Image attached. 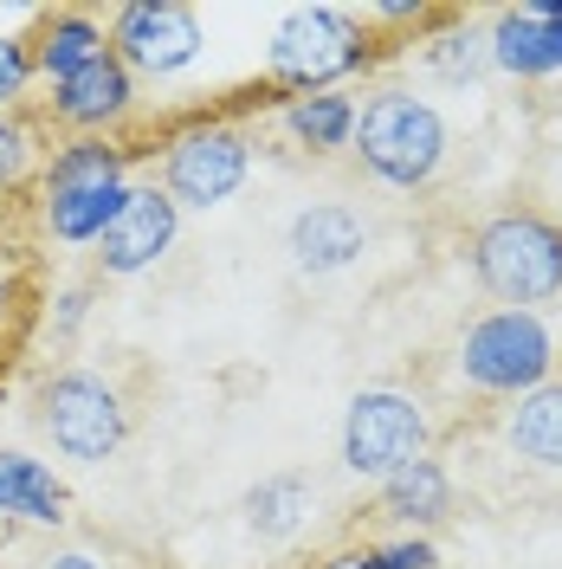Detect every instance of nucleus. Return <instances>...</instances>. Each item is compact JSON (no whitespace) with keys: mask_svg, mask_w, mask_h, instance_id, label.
<instances>
[{"mask_svg":"<svg viewBox=\"0 0 562 569\" xmlns=\"http://www.w3.org/2000/svg\"><path fill=\"white\" fill-rule=\"evenodd\" d=\"M284 252H291V266L304 279H337V272H350L355 259L369 252V220L350 201H311V208L291 213Z\"/></svg>","mask_w":562,"mask_h":569,"instance_id":"obj_12","label":"nucleus"},{"mask_svg":"<svg viewBox=\"0 0 562 569\" xmlns=\"http://www.w3.org/2000/svg\"><path fill=\"white\" fill-rule=\"evenodd\" d=\"M252 176V137L227 117H188L162 137V156H155V181L175 208L213 213L227 208Z\"/></svg>","mask_w":562,"mask_h":569,"instance_id":"obj_7","label":"nucleus"},{"mask_svg":"<svg viewBox=\"0 0 562 569\" xmlns=\"http://www.w3.org/2000/svg\"><path fill=\"white\" fill-rule=\"evenodd\" d=\"M20 318H27V272H20V252L0 247V343L13 337Z\"/></svg>","mask_w":562,"mask_h":569,"instance_id":"obj_23","label":"nucleus"},{"mask_svg":"<svg viewBox=\"0 0 562 569\" xmlns=\"http://www.w3.org/2000/svg\"><path fill=\"white\" fill-rule=\"evenodd\" d=\"M426 447H433V421H426V401L414 389L375 382V389L350 395L343 433H337V453H343V472H350V479L382 486L388 472H401L408 460H421Z\"/></svg>","mask_w":562,"mask_h":569,"instance_id":"obj_8","label":"nucleus"},{"mask_svg":"<svg viewBox=\"0 0 562 569\" xmlns=\"http://www.w3.org/2000/svg\"><path fill=\"white\" fill-rule=\"evenodd\" d=\"M504 447L536 472H562V382H543L511 401L504 415Z\"/></svg>","mask_w":562,"mask_h":569,"instance_id":"obj_17","label":"nucleus"},{"mask_svg":"<svg viewBox=\"0 0 562 569\" xmlns=\"http://www.w3.org/2000/svg\"><path fill=\"white\" fill-rule=\"evenodd\" d=\"M317 569H382V563H375V543H343V550H330Z\"/></svg>","mask_w":562,"mask_h":569,"instance_id":"obj_27","label":"nucleus"},{"mask_svg":"<svg viewBox=\"0 0 562 569\" xmlns=\"http://www.w3.org/2000/svg\"><path fill=\"white\" fill-rule=\"evenodd\" d=\"M33 46L27 33H0V110H13L27 98V84H33Z\"/></svg>","mask_w":562,"mask_h":569,"instance_id":"obj_21","label":"nucleus"},{"mask_svg":"<svg viewBox=\"0 0 562 569\" xmlns=\"http://www.w3.org/2000/svg\"><path fill=\"white\" fill-rule=\"evenodd\" d=\"M27 162H33V142H27V130L0 110V188H13V181L27 176Z\"/></svg>","mask_w":562,"mask_h":569,"instance_id":"obj_26","label":"nucleus"},{"mask_svg":"<svg viewBox=\"0 0 562 569\" xmlns=\"http://www.w3.org/2000/svg\"><path fill=\"white\" fill-rule=\"evenodd\" d=\"M39 569H110V563L104 557H91V550H52Z\"/></svg>","mask_w":562,"mask_h":569,"instance_id":"obj_29","label":"nucleus"},{"mask_svg":"<svg viewBox=\"0 0 562 569\" xmlns=\"http://www.w3.org/2000/svg\"><path fill=\"white\" fill-rule=\"evenodd\" d=\"M375 563L382 569H440V550H433V537H388L375 543Z\"/></svg>","mask_w":562,"mask_h":569,"instance_id":"obj_24","label":"nucleus"},{"mask_svg":"<svg viewBox=\"0 0 562 569\" xmlns=\"http://www.w3.org/2000/svg\"><path fill=\"white\" fill-rule=\"evenodd\" d=\"M110 52L130 66V78H181L201 66L208 33L201 13L181 0H123L110 13Z\"/></svg>","mask_w":562,"mask_h":569,"instance_id":"obj_9","label":"nucleus"},{"mask_svg":"<svg viewBox=\"0 0 562 569\" xmlns=\"http://www.w3.org/2000/svg\"><path fill=\"white\" fill-rule=\"evenodd\" d=\"M181 240V208L162 194V181H137L123 213L110 220V233L98 240V279H142L155 272Z\"/></svg>","mask_w":562,"mask_h":569,"instance_id":"obj_10","label":"nucleus"},{"mask_svg":"<svg viewBox=\"0 0 562 569\" xmlns=\"http://www.w3.org/2000/svg\"><path fill=\"white\" fill-rule=\"evenodd\" d=\"M27 46H33V71L46 84H59L71 71H84L91 59H104L110 27L98 13H84V7H46L33 20V33H27Z\"/></svg>","mask_w":562,"mask_h":569,"instance_id":"obj_15","label":"nucleus"},{"mask_svg":"<svg viewBox=\"0 0 562 569\" xmlns=\"http://www.w3.org/2000/svg\"><path fill=\"white\" fill-rule=\"evenodd\" d=\"M130 149L110 137H71L39 169V220L59 247H98L130 201Z\"/></svg>","mask_w":562,"mask_h":569,"instance_id":"obj_2","label":"nucleus"},{"mask_svg":"<svg viewBox=\"0 0 562 569\" xmlns=\"http://www.w3.org/2000/svg\"><path fill=\"white\" fill-rule=\"evenodd\" d=\"M0 518L59 531V525H71V486L46 460L20 453V447H0Z\"/></svg>","mask_w":562,"mask_h":569,"instance_id":"obj_14","label":"nucleus"},{"mask_svg":"<svg viewBox=\"0 0 562 569\" xmlns=\"http://www.w3.org/2000/svg\"><path fill=\"white\" fill-rule=\"evenodd\" d=\"M355 110H362L355 91H311V98H284L279 123L304 156H337L355 137Z\"/></svg>","mask_w":562,"mask_h":569,"instance_id":"obj_18","label":"nucleus"},{"mask_svg":"<svg viewBox=\"0 0 562 569\" xmlns=\"http://www.w3.org/2000/svg\"><path fill=\"white\" fill-rule=\"evenodd\" d=\"M350 149H355V162H362V176H375L382 188H401V194H421L446 169L453 130H446L440 104L414 98L408 84H382L355 110Z\"/></svg>","mask_w":562,"mask_h":569,"instance_id":"obj_4","label":"nucleus"},{"mask_svg":"<svg viewBox=\"0 0 562 569\" xmlns=\"http://www.w3.org/2000/svg\"><path fill=\"white\" fill-rule=\"evenodd\" d=\"M465 266L498 311H536L562 298V220L536 208H498L472 227Z\"/></svg>","mask_w":562,"mask_h":569,"instance_id":"obj_1","label":"nucleus"},{"mask_svg":"<svg viewBox=\"0 0 562 569\" xmlns=\"http://www.w3.org/2000/svg\"><path fill=\"white\" fill-rule=\"evenodd\" d=\"M311 505H317V486L304 472H272V479H259L247 492V531L259 543H291V537L311 525Z\"/></svg>","mask_w":562,"mask_h":569,"instance_id":"obj_19","label":"nucleus"},{"mask_svg":"<svg viewBox=\"0 0 562 569\" xmlns=\"http://www.w3.org/2000/svg\"><path fill=\"white\" fill-rule=\"evenodd\" d=\"M375 511L388 525H401L408 537H433L453 518V472L433 453H421V460H408L401 472H388L375 486Z\"/></svg>","mask_w":562,"mask_h":569,"instance_id":"obj_13","label":"nucleus"},{"mask_svg":"<svg viewBox=\"0 0 562 569\" xmlns=\"http://www.w3.org/2000/svg\"><path fill=\"white\" fill-rule=\"evenodd\" d=\"M33 421L71 466H104L130 440V401L98 369H52L33 395Z\"/></svg>","mask_w":562,"mask_h":569,"instance_id":"obj_6","label":"nucleus"},{"mask_svg":"<svg viewBox=\"0 0 562 569\" xmlns=\"http://www.w3.org/2000/svg\"><path fill=\"white\" fill-rule=\"evenodd\" d=\"M536 7V20L550 27V46H556V78H562V0H530Z\"/></svg>","mask_w":562,"mask_h":569,"instance_id":"obj_28","label":"nucleus"},{"mask_svg":"<svg viewBox=\"0 0 562 569\" xmlns=\"http://www.w3.org/2000/svg\"><path fill=\"white\" fill-rule=\"evenodd\" d=\"M91 298H98V279H71L52 291V337H78V323L91 318Z\"/></svg>","mask_w":562,"mask_h":569,"instance_id":"obj_22","label":"nucleus"},{"mask_svg":"<svg viewBox=\"0 0 562 569\" xmlns=\"http://www.w3.org/2000/svg\"><path fill=\"white\" fill-rule=\"evenodd\" d=\"M362 20H375V27H440L446 13H433V7H421V0H369Z\"/></svg>","mask_w":562,"mask_h":569,"instance_id":"obj_25","label":"nucleus"},{"mask_svg":"<svg viewBox=\"0 0 562 569\" xmlns=\"http://www.w3.org/2000/svg\"><path fill=\"white\" fill-rule=\"evenodd\" d=\"M382 39L369 33V20L350 7H291L272 46H265V84L284 98H311V91H350V78L375 71Z\"/></svg>","mask_w":562,"mask_h":569,"instance_id":"obj_3","label":"nucleus"},{"mask_svg":"<svg viewBox=\"0 0 562 569\" xmlns=\"http://www.w3.org/2000/svg\"><path fill=\"white\" fill-rule=\"evenodd\" d=\"M421 66L440 78V84H479L492 71V52H485V33L465 27V20H440V33L421 46Z\"/></svg>","mask_w":562,"mask_h":569,"instance_id":"obj_20","label":"nucleus"},{"mask_svg":"<svg viewBox=\"0 0 562 569\" xmlns=\"http://www.w3.org/2000/svg\"><path fill=\"white\" fill-rule=\"evenodd\" d=\"M46 110H52V123L71 130V137H110L137 110V78H130V66L117 52H104V59H91L84 71L59 78Z\"/></svg>","mask_w":562,"mask_h":569,"instance_id":"obj_11","label":"nucleus"},{"mask_svg":"<svg viewBox=\"0 0 562 569\" xmlns=\"http://www.w3.org/2000/svg\"><path fill=\"white\" fill-rule=\"evenodd\" d=\"M485 52H492V71L518 78V84H543V78H556V46H550V27L536 20L530 0L492 13V27H485Z\"/></svg>","mask_w":562,"mask_h":569,"instance_id":"obj_16","label":"nucleus"},{"mask_svg":"<svg viewBox=\"0 0 562 569\" xmlns=\"http://www.w3.org/2000/svg\"><path fill=\"white\" fill-rule=\"evenodd\" d=\"M453 369L472 395L518 401V395L556 382V330L543 323V311H485L459 330Z\"/></svg>","mask_w":562,"mask_h":569,"instance_id":"obj_5","label":"nucleus"}]
</instances>
